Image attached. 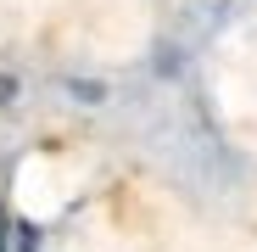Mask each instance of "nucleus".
Listing matches in <instances>:
<instances>
[{
	"mask_svg": "<svg viewBox=\"0 0 257 252\" xmlns=\"http://www.w3.org/2000/svg\"><path fill=\"white\" fill-rule=\"evenodd\" d=\"M0 252H6V235H0Z\"/></svg>",
	"mask_w": 257,
	"mask_h": 252,
	"instance_id": "nucleus-1",
	"label": "nucleus"
}]
</instances>
